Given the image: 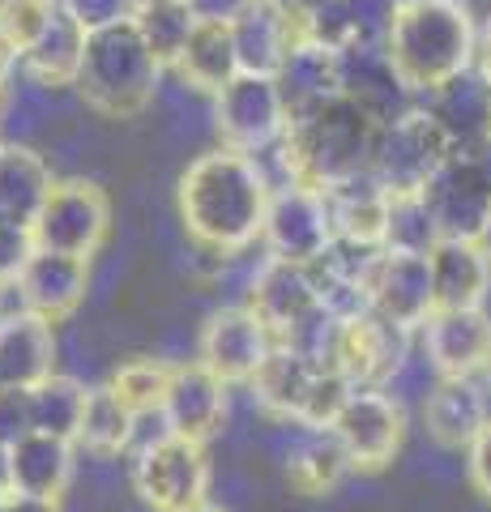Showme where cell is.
<instances>
[{
    "mask_svg": "<svg viewBox=\"0 0 491 512\" xmlns=\"http://www.w3.org/2000/svg\"><path fill=\"white\" fill-rule=\"evenodd\" d=\"M274 180L265 163L218 146L188 163L176 188V210L188 239L218 261H235L252 244H261V222Z\"/></svg>",
    "mask_w": 491,
    "mask_h": 512,
    "instance_id": "obj_1",
    "label": "cell"
},
{
    "mask_svg": "<svg viewBox=\"0 0 491 512\" xmlns=\"http://www.w3.org/2000/svg\"><path fill=\"white\" fill-rule=\"evenodd\" d=\"M380 124L368 120L355 103L342 94L325 99L321 107L304 111V116L287 120V133L269 154L278 158L282 180L278 184H299L312 192H325L342 180L372 171Z\"/></svg>",
    "mask_w": 491,
    "mask_h": 512,
    "instance_id": "obj_2",
    "label": "cell"
},
{
    "mask_svg": "<svg viewBox=\"0 0 491 512\" xmlns=\"http://www.w3.org/2000/svg\"><path fill=\"white\" fill-rule=\"evenodd\" d=\"M474 18L462 13L449 0H410L398 9L389 35H385V56L398 69L406 90L423 99L449 77L474 64Z\"/></svg>",
    "mask_w": 491,
    "mask_h": 512,
    "instance_id": "obj_3",
    "label": "cell"
},
{
    "mask_svg": "<svg viewBox=\"0 0 491 512\" xmlns=\"http://www.w3.org/2000/svg\"><path fill=\"white\" fill-rule=\"evenodd\" d=\"M163 69L146 52V43L133 30V22H116L107 30L86 35L82 69H77L73 90L82 103L103 120H137L154 103Z\"/></svg>",
    "mask_w": 491,
    "mask_h": 512,
    "instance_id": "obj_4",
    "label": "cell"
},
{
    "mask_svg": "<svg viewBox=\"0 0 491 512\" xmlns=\"http://www.w3.org/2000/svg\"><path fill=\"white\" fill-rule=\"evenodd\" d=\"M355 389L338 372L312 363L295 350L278 346L265 355L257 376L248 380V397L269 423L295 427V431H329Z\"/></svg>",
    "mask_w": 491,
    "mask_h": 512,
    "instance_id": "obj_5",
    "label": "cell"
},
{
    "mask_svg": "<svg viewBox=\"0 0 491 512\" xmlns=\"http://www.w3.org/2000/svg\"><path fill=\"white\" fill-rule=\"evenodd\" d=\"M133 491L137 500L150 512H188L210 500V453L197 440H180V436H158L150 444L133 448Z\"/></svg>",
    "mask_w": 491,
    "mask_h": 512,
    "instance_id": "obj_6",
    "label": "cell"
},
{
    "mask_svg": "<svg viewBox=\"0 0 491 512\" xmlns=\"http://www.w3.org/2000/svg\"><path fill=\"white\" fill-rule=\"evenodd\" d=\"M423 205L436 222L440 239H470L479 244L483 222L491 214V137L479 146L449 150L445 167L432 175L423 192Z\"/></svg>",
    "mask_w": 491,
    "mask_h": 512,
    "instance_id": "obj_7",
    "label": "cell"
},
{
    "mask_svg": "<svg viewBox=\"0 0 491 512\" xmlns=\"http://www.w3.org/2000/svg\"><path fill=\"white\" fill-rule=\"evenodd\" d=\"M112 231V201L94 180H52L30 222V248L90 261Z\"/></svg>",
    "mask_w": 491,
    "mask_h": 512,
    "instance_id": "obj_8",
    "label": "cell"
},
{
    "mask_svg": "<svg viewBox=\"0 0 491 512\" xmlns=\"http://www.w3.org/2000/svg\"><path fill=\"white\" fill-rule=\"evenodd\" d=\"M449 141L445 133L432 124V116L415 103L402 111L398 120L380 124L376 137V154H372V180L389 192V197H419L432 184V175L445 167L449 158Z\"/></svg>",
    "mask_w": 491,
    "mask_h": 512,
    "instance_id": "obj_9",
    "label": "cell"
},
{
    "mask_svg": "<svg viewBox=\"0 0 491 512\" xmlns=\"http://www.w3.org/2000/svg\"><path fill=\"white\" fill-rule=\"evenodd\" d=\"M415 359V333H406L376 312L351 316L338 325L334 350H329V372H338L351 389H393V380L406 376Z\"/></svg>",
    "mask_w": 491,
    "mask_h": 512,
    "instance_id": "obj_10",
    "label": "cell"
},
{
    "mask_svg": "<svg viewBox=\"0 0 491 512\" xmlns=\"http://www.w3.org/2000/svg\"><path fill=\"white\" fill-rule=\"evenodd\" d=\"M329 431L342 444L351 474H380L406 440V406L385 389H355Z\"/></svg>",
    "mask_w": 491,
    "mask_h": 512,
    "instance_id": "obj_11",
    "label": "cell"
},
{
    "mask_svg": "<svg viewBox=\"0 0 491 512\" xmlns=\"http://www.w3.org/2000/svg\"><path fill=\"white\" fill-rule=\"evenodd\" d=\"M214 133L227 150L248 154L261 163L287 133V107L278 99L274 77L240 73L227 90L214 94Z\"/></svg>",
    "mask_w": 491,
    "mask_h": 512,
    "instance_id": "obj_12",
    "label": "cell"
},
{
    "mask_svg": "<svg viewBox=\"0 0 491 512\" xmlns=\"http://www.w3.org/2000/svg\"><path fill=\"white\" fill-rule=\"evenodd\" d=\"M329 239H334V231H329L321 192L299 188V184H274L265 205V222H261L265 256L291 261V265H312L329 248Z\"/></svg>",
    "mask_w": 491,
    "mask_h": 512,
    "instance_id": "obj_13",
    "label": "cell"
},
{
    "mask_svg": "<svg viewBox=\"0 0 491 512\" xmlns=\"http://www.w3.org/2000/svg\"><path fill=\"white\" fill-rule=\"evenodd\" d=\"M269 350H274L269 329L244 303H231V308H218L205 316L201 338H197V363L231 389V384H248L257 376V367L265 363Z\"/></svg>",
    "mask_w": 491,
    "mask_h": 512,
    "instance_id": "obj_14",
    "label": "cell"
},
{
    "mask_svg": "<svg viewBox=\"0 0 491 512\" xmlns=\"http://www.w3.org/2000/svg\"><path fill=\"white\" fill-rule=\"evenodd\" d=\"M18 308L39 316L43 325H65L77 316V308L90 295V261L77 256H60V252H30L26 265L18 269V278L9 282Z\"/></svg>",
    "mask_w": 491,
    "mask_h": 512,
    "instance_id": "obj_15",
    "label": "cell"
},
{
    "mask_svg": "<svg viewBox=\"0 0 491 512\" xmlns=\"http://www.w3.org/2000/svg\"><path fill=\"white\" fill-rule=\"evenodd\" d=\"M227 410H231V389L223 380L205 372L197 359L171 363V380H167L163 406H158L171 436L210 444L227 427Z\"/></svg>",
    "mask_w": 491,
    "mask_h": 512,
    "instance_id": "obj_16",
    "label": "cell"
},
{
    "mask_svg": "<svg viewBox=\"0 0 491 512\" xmlns=\"http://www.w3.org/2000/svg\"><path fill=\"white\" fill-rule=\"evenodd\" d=\"M415 346L423 363L440 376H479L491 350V316L487 308L470 312H432L415 329Z\"/></svg>",
    "mask_w": 491,
    "mask_h": 512,
    "instance_id": "obj_17",
    "label": "cell"
},
{
    "mask_svg": "<svg viewBox=\"0 0 491 512\" xmlns=\"http://www.w3.org/2000/svg\"><path fill=\"white\" fill-rule=\"evenodd\" d=\"M338 94L376 124L398 120L402 111L419 103L415 94L406 90L398 69L389 64L385 47H363V43H351L338 52Z\"/></svg>",
    "mask_w": 491,
    "mask_h": 512,
    "instance_id": "obj_18",
    "label": "cell"
},
{
    "mask_svg": "<svg viewBox=\"0 0 491 512\" xmlns=\"http://www.w3.org/2000/svg\"><path fill=\"white\" fill-rule=\"evenodd\" d=\"M432 274H427V256L419 252H380L368 286V312L380 320L415 333L432 316Z\"/></svg>",
    "mask_w": 491,
    "mask_h": 512,
    "instance_id": "obj_19",
    "label": "cell"
},
{
    "mask_svg": "<svg viewBox=\"0 0 491 512\" xmlns=\"http://www.w3.org/2000/svg\"><path fill=\"white\" fill-rule=\"evenodd\" d=\"M244 308L269 329V338L282 342L299 320L316 308V286H312L308 265H291V261L265 256L244 286Z\"/></svg>",
    "mask_w": 491,
    "mask_h": 512,
    "instance_id": "obj_20",
    "label": "cell"
},
{
    "mask_svg": "<svg viewBox=\"0 0 491 512\" xmlns=\"http://www.w3.org/2000/svg\"><path fill=\"white\" fill-rule=\"evenodd\" d=\"M487 419H491V397L479 376H440L423 393V427L449 453H466Z\"/></svg>",
    "mask_w": 491,
    "mask_h": 512,
    "instance_id": "obj_21",
    "label": "cell"
},
{
    "mask_svg": "<svg viewBox=\"0 0 491 512\" xmlns=\"http://www.w3.org/2000/svg\"><path fill=\"white\" fill-rule=\"evenodd\" d=\"M432 274V312H470L491 299V261L470 239H440L427 252Z\"/></svg>",
    "mask_w": 491,
    "mask_h": 512,
    "instance_id": "obj_22",
    "label": "cell"
},
{
    "mask_svg": "<svg viewBox=\"0 0 491 512\" xmlns=\"http://www.w3.org/2000/svg\"><path fill=\"white\" fill-rule=\"evenodd\" d=\"M56 372V329L22 308L0 312V389H35Z\"/></svg>",
    "mask_w": 491,
    "mask_h": 512,
    "instance_id": "obj_23",
    "label": "cell"
},
{
    "mask_svg": "<svg viewBox=\"0 0 491 512\" xmlns=\"http://www.w3.org/2000/svg\"><path fill=\"white\" fill-rule=\"evenodd\" d=\"M419 107L432 116V124L445 133L453 150L479 146V141L491 137V103H487V90L479 82V73H474V64L457 77H449L445 86H436L432 94H423Z\"/></svg>",
    "mask_w": 491,
    "mask_h": 512,
    "instance_id": "obj_24",
    "label": "cell"
},
{
    "mask_svg": "<svg viewBox=\"0 0 491 512\" xmlns=\"http://www.w3.org/2000/svg\"><path fill=\"white\" fill-rule=\"evenodd\" d=\"M325 218L334 239L359 248H385V222H389V192L372 175H355L321 192Z\"/></svg>",
    "mask_w": 491,
    "mask_h": 512,
    "instance_id": "obj_25",
    "label": "cell"
},
{
    "mask_svg": "<svg viewBox=\"0 0 491 512\" xmlns=\"http://www.w3.org/2000/svg\"><path fill=\"white\" fill-rule=\"evenodd\" d=\"M77 474V448L69 440H56V436H39L30 431L18 444L9 448V478H13V491L30 495V500H47V504H60L65 491Z\"/></svg>",
    "mask_w": 491,
    "mask_h": 512,
    "instance_id": "obj_26",
    "label": "cell"
},
{
    "mask_svg": "<svg viewBox=\"0 0 491 512\" xmlns=\"http://www.w3.org/2000/svg\"><path fill=\"white\" fill-rule=\"evenodd\" d=\"M295 39H299L295 18L287 9H278L274 0H252L231 22L235 60H240V73H252V77H274L278 64L295 47Z\"/></svg>",
    "mask_w": 491,
    "mask_h": 512,
    "instance_id": "obj_27",
    "label": "cell"
},
{
    "mask_svg": "<svg viewBox=\"0 0 491 512\" xmlns=\"http://www.w3.org/2000/svg\"><path fill=\"white\" fill-rule=\"evenodd\" d=\"M82 52H86V30L77 26L65 9L56 5L52 22L43 26V35L18 52V69L43 90H65L77 82V69H82Z\"/></svg>",
    "mask_w": 491,
    "mask_h": 512,
    "instance_id": "obj_28",
    "label": "cell"
},
{
    "mask_svg": "<svg viewBox=\"0 0 491 512\" xmlns=\"http://www.w3.org/2000/svg\"><path fill=\"white\" fill-rule=\"evenodd\" d=\"M274 86H278L282 107H287V120L321 107L325 99L338 94V52H325V47H316V43L295 39L287 60L278 64Z\"/></svg>",
    "mask_w": 491,
    "mask_h": 512,
    "instance_id": "obj_29",
    "label": "cell"
},
{
    "mask_svg": "<svg viewBox=\"0 0 491 512\" xmlns=\"http://www.w3.org/2000/svg\"><path fill=\"white\" fill-rule=\"evenodd\" d=\"M171 73L180 77V86L197 90V94H214L227 90L240 77V60H235V43H231V26L218 22H197L188 35L180 60L171 64Z\"/></svg>",
    "mask_w": 491,
    "mask_h": 512,
    "instance_id": "obj_30",
    "label": "cell"
},
{
    "mask_svg": "<svg viewBox=\"0 0 491 512\" xmlns=\"http://www.w3.org/2000/svg\"><path fill=\"white\" fill-rule=\"evenodd\" d=\"M282 474H287V487L295 495L321 500V495L338 491L351 466H346V453L334 440V431H295L287 457H282Z\"/></svg>",
    "mask_w": 491,
    "mask_h": 512,
    "instance_id": "obj_31",
    "label": "cell"
},
{
    "mask_svg": "<svg viewBox=\"0 0 491 512\" xmlns=\"http://www.w3.org/2000/svg\"><path fill=\"white\" fill-rule=\"evenodd\" d=\"M52 167L30 146H0V222L30 231L39 205L52 188Z\"/></svg>",
    "mask_w": 491,
    "mask_h": 512,
    "instance_id": "obj_32",
    "label": "cell"
},
{
    "mask_svg": "<svg viewBox=\"0 0 491 512\" xmlns=\"http://www.w3.org/2000/svg\"><path fill=\"white\" fill-rule=\"evenodd\" d=\"M73 448H82V453L94 457V461L129 457V448H133V414L124 410L116 397L103 389V384L86 393V410H82V423H77Z\"/></svg>",
    "mask_w": 491,
    "mask_h": 512,
    "instance_id": "obj_33",
    "label": "cell"
},
{
    "mask_svg": "<svg viewBox=\"0 0 491 512\" xmlns=\"http://www.w3.org/2000/svg\"><path fill=\"white\" fill-rule=\"evenodd\" d=\"M86 393H90L86 384L77 380V376H65V372H52L47 380H39L35 389H26L30 431L73 444L77 423H82V410H86Z\"/></svg>",
    "mask_w": 491,
    "mask_h": 512,
    "instance_id": "obj_34",
    "label": "cell"
},
{
    "mask_svg": "<svg viewBox=\"0 0 491 512\" xmlns=\"http://www.w3.org/2000/svg\"><path fill=\"white\" fill-rule=\"evenodd\" d=\"M129 22H133V30L141 35L146 52L154 56V64L163 73L180 60L184 43H188V35H193V26H197L193 9H188L184 0H167V5H141V9H133Z\"/></svg>",
    "mask_w": 491,
    "mask_h": 512,
    "instance_id": "obj_35",
    "label": "cell"
},
{
    "mask_svg": "<svg viewBox=\"0 0 491 512\" xmlns=\"http://www.w3.org/2000/svg\"><path fill=\"white\" fill-rule=\"evenodd\" d=\"M167 380H171V363H167V359L137 355V359H124L116 372L107 376L103 389L112 393L129 414H150V410L163 406Z\"/></svg>",
    "mask_w": 491,
    "mask_h": 512,
    "instance_id": "obj_36",
    "label": "cell"
},
{
    "mask_svg": "<svg viewBox=\"0 0 491 512\" xmlns=\"http://www.w3.org/2000/svg\"><path fill=\"white\" fill-rule=\"evenodd\" d=\"M440 244L436 222L427 214L423 197H389V222H385V252H419L427 256Z\"/></svg>",
    "mask_w": 491,
    "mask_h": 512,
    "instance_id": "obj_37",
    "label": "cell"
},
{
    "mask_svg": "<svg viewBox=\"0 0 491 512\" xmlns=\"http://www.w3.org/2000/svg\"><path fill=\"white\" fill-rule=\"evenodd\" d=\"M56 5L60 0H5V5H0V43H5L13 56L26 52V47L43 35V26L52 22Z\"/></svg>",
    "mask_w": 491,
    "mask_h": 512,
    "instance_id": "obj_38",
    "label": "cell"
},
{
    "mask_svg": "<svg viewBox=\"0 0 491 512\" xmlns=\"http://www.w3.org/2000/svg\"><path fill=\"white\" fill-rule=\"evenodd\" d=\"M346 26H351V43L363 47H385V35L393 18H398V0H342Z\"/></svg>",
    "mask_w": 491,
    "mask_h": 512,
    "instance_id": "obj_39",
    "label": "cell"
},
{
    "mask_svg": "<svg viewBox=\"0 0 491 512\" xmlns=\"http://www.w3.org/2000/svg\"><path fill=\"white\" fill-rule=\"evenodd\" d=\"M60 9H65L86 35L133 18V0H60Z\"/></svg>",
    "mask_w": 491,
    "mask_h": 512,
    "instance_id": "obj_40",
    "label": "cell"
},
{
    "mask_svg": "<svg viewBox=\"0 0 491 512\" xmlns=\"http://www.w3.org/2000/svg\"><path fill=\"white\" fill-rule=\"evenodd\" d=\"M22 436H30L26 389H0V448H13Z\"/></svg>",
    "mask_w": 491,
    "mask_h": 512,
    "instance_id": "obj_41",
    "label": "cell"
},
{
    "mask_svg": "<svg viewBox=\"0 0 491 512\" xmlns=\"http://www.w3.org/2000/svg\"><path fill=\"white\" fill-rule=\"evenodd\" d=\"M466 478H470V487L491 504V419L483 423V431L466 448Z\"/></svg>",
    "mask_w": 491,
    "mask_h": 512,
    "instance_id": "obj_42",
    "label": "cell"
},
{
    "mask_svg": "<svg viewBox=\"0 0 491 512\" xmlns=\"http://www.w3.org/2000/svg\"><path fill=\"white\" fill-rule=\"evenodd\" d=\"M30 252H35L30 248V231L0 222V286H9L13 278H18V269L26 265Z\"/></svg>",
    "mask_w": 491,
    "mask_h": 512,
    "instance_id": "obj_43",
    "label": "cell"
},
{
    "mask_svg": "<svg viewBox=\"0 0 491 512\" xmlns=\"http://www.w3.org/2000/svg\"><path fill=\"white\" fill-rule=\"evenodd\" d=\"M193 9L197 22H218V26H231L240 13L252 5V0H184Z\"/></svg>",
    "mask_w": 491,
    "mask_h": 512,
    "instance_id": "obj_44",
    "label": "cell"
},
{
    "mask_svg": "<svg viewBox=\"0 0 491 512\" xmlns=\"http://www.w3.org/2000/svg\"><path fill=\"white\" fill-rule=\"evenodd\" d=\"M474 73H479V82L487 90V103H491V13L479 30V39H474Z\"/></svg>",
    "mask_w": 491,
    "mask_h": 512,
    "instance_id": "obj_45",
    "label": "cell"
},
{
    "mask_svg": "<svg viewBox=\"0 0 491 512\" xmlns=\"http://www.w3.org/2000/svg\"><path fill=\"white\" fill-rule=\"evenodd\" d=\"M0 512H60V504H47V500H30V495H5L0 500Z\"/></svg>",
    "mask_w": 491,
    "mask_h": 512,
    "instance_id": "obj_46",
    "label": "cell"
},
{
    "mask_svg": "<svg viewBox=\"0 0 491 512\" xmlns=\"http://www.w3.org/2000/svg\"><path fill=\"white\" fill-rule=\"evenodd\" d=\"M13 73H18V56H13L9 47L0 43V107H5L9 90H13Z\"/></svg>",
    "mask_w": 491,
    "mask_h": 512,
    "instance_id": "obj_47",
    "label": "cell"
},
{
    "mask_svg": "<svg viewBox=\"0 0 491 512\" xmlns=\"http://www.w3.org/2000/svg\"><path fill=\"white\" fill-rule=\"evenodd\" d=\"M13 495V478H9V448H0V500Z\"/></svg>",
    "mask_w": 491,
    "mask_h": 512,
    "instance_id": "obj_48",
    "label": "cell"
},
{
    "mask_svg": "<svg viewBox=\"0 0 491 512\" xmlns=\"http://www.w3.org/2000/svg\"><path fill=\"white\" fill-rule=\"evenodd\" d=\"M274 5H278V9H287L291 18H295V13H304L308 5H316V0H274Z\"/></svg>",
    "mask_w": 491,
    "mask_h": 512,
    "instance_id": "obj_49",
    "label": "cell"
},
{
    "mask_svg": "<svg viewBox=\"0 0 491 512\" xmlns=\"http://www.w3.org/2000/svg\"><path fill=\"white\" fill-rule=\"evenodd\" d=\"M479 380H483V389H487V397H491V350H487V359H483V367H479Z\"/></svg>",
    "mask_w": 491,
    "mask_h": 512,
    "instance_id": "obj_50",
    "label": "cell"
},
{
    "mask_svg": "<svg viewBox=\"0 0 491 512\" xmlns=\"http://www.w3.org/2000/svg\"><path fill=\"white\" fill-rule=\"evenodd\" d=\"M479 248L487 252V261H491V214H487V222H483V235H479Z\"/></svg>",
    "mask_w": 491,
    "mask_h": 512,
    "instance_id": "obj_51",
    "label": "cell"
},
{
    "mask_svg": "<svg viewBox=\"0 0 491 512\" xmlns=\"http://www.w3.org/2000/svg\"><path fill=\"white\" fill-rule=\"evenodd\" d=\"M9 308H18V299H13L9 286H0V312H9Z\"/></svg>",
    "mask_w": 491,
    "mask_h": 512,
    "instance_id": "obj_52",
    "label": "cell"
},
{
    "mask_svg": "<svg viewBox=\"0 0 491 512\" xmlns=\"http://www.w3.org/2000/svg\"><path fill=\"white\" fill-rule=\"evenodd\" d=\"M188 512H227L223 504H214V500H205V504H197V508H188Z\"/></svg>",
    "mask_w": 491,
    "mask_h": 512,
    "instance_id": "obj_53",
    "label": "cell"
},
{
    "mask_svg": "<svg viewBox=\"0 0 491 512\" xmlns=\"http://www.w3.org/2000/svg\"><path fill=\"white\" fill-rule=\"evenodd\" d=\"M141 5H167V0H133V9H141Z\"/></svg>",
    "mask_w": 491,
    "mask_h": 512,
    "instance_id": "obj_54",
    "label": "cell"
},
{
    "mask_svg": "<svg viewBox=\"0 0 491 512\" xmlns=\"http://www.w3.org/2000/svg\"><path fill=\"white\" fill-rule=\"evenodd\" d=\"M0 5H5V0H0Z\"/></svg>",
    "mask_w": 491,
    "mask_h": 512,
    "instance_id": "obj_55",
    "label": "cell"
},
{
    "mask_svg": "<svg viewBox=\"0 0 491 512\" xmlns=\"http://www.w3.org/2000/svg\"><path fill=\"white\" fill-rule=\"evenodd\" d=\"M0 146H5V141H0Z\"/></svg>",
    "mask_w": 491,
    "mask_h": 512,
    "instance_id": "obj_56",
    "label": "cell"
}]
</instances>
